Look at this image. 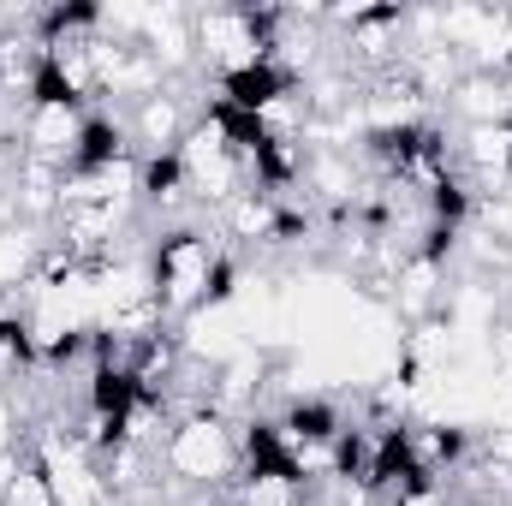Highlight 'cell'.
Listing matches in <instances>:
<instances>
[{
	"instance_id": "9a60e30c",
	"label": "cell",
	"mask_w": 512,
	"mask_h": 506,
	"mask_svg": "<svg viewBox=\"0 0 512 506\" xmlns=\"http://www.w3.org/2000/svg\"><path fill=\"white\" fill-rule=\"evenodd\" d=\"M233 280H239V268L233 262H203V298H233Z\"/></svg>"
},
{
	"instance_id": "4fadbf2b",
	"label": "cell",
	"mask_w": 512,
	"mask_h": 506,
	"mask_svg": "<svg viewBox=\"0 0 512 506\" xmlns=\"http://www.w3.org/2000/svg\"><path fill=\"white\" fill-rule=\"evenodd\" d=\"M465 447H471V435H465V429H453V423H441V429L429 435V459H435V465H459V459H465Z\"/></svg>"
},
{
	"instance_id": "8992f818",
	"label": "cell",
	"mask_w": 512,
	"mask_h": 506,
	"mask_svg": "<svg viewBox=\"0 0 512 506\" xmlns=\"http://www.w3.org/2000/svg\"><path fill=\"white\" fill-rule=\"evenodd\" d=\"M120 149H126V137H120L114 120H84L78 149H72V173H102V167L120 161Z\"/></svg>"
},
{
	"instance_id": "9c48e42d",
	"label": "cell",
	"mask_w": 512,
	"mask_h": 506,
	"mask_svg": "<svg viewBox=\"0 0 512 506\" xmlns=\"http://www.w3.org/2000/svg\"><path fill=\"white\" fill-rule=\"evenodd\" d=\"M251 167L256 179L268 185V191H280V185H292V173H298V161H292V149H286V137H262L251 149Z\"/></svg>"
},
{
	"instance_id": "277c9868",
	"label": "cell",
	"mask_w": 512,
	"mask_h": 506,
	"mask_svg": "<svg viewBox=\"0 0 512 506\" xmlns=\"http://www.w3.org/2000/svg\"><path fill=\"white\" fill-rule=\"evenodd\" d=\"M30 102L36 108H78V78H72V66H66V54L60 48H42L36 54V66H30Z\"/></svg>"
},
{
	"instance_id": "7a4b0ae2",
	"label": "cell",
	"mask_w": 512,
	"mask_h": 506,
	"mask_svg": "<svg viewBox=\"0 0 512 506\" xmlns=\"http://www.w3.org/2000/svg\"><path fill=\"white\" fill-rule=\"evenodd\" d=\"M245 477H256V483H304V459L292 453L280 423H251L245 429Z\"/></svg>"
},
{
	"instance_id": "ba28073f",
	"label": "cell",
	"mask_w": 512,
	"mask_h": 506,
	"mask_svg": "<svg viewBox=\"0 0 512 506\" xmlns=\"http://www.w3.org/2000/svg\"><path fill=\"white\" fill-rule=\"evenodd\" d=\"M179 185H185V155L179 149H155L149 161H143V197H179Z\"/></svg>"
},
{
	"instance_id": "5b68a950",
	"label": "cell",
	"mask_w": 512,
	"mask_h": 506,
	"mask_svg": "<svg viewBox=\"0 0 512 506\" xmlns=\"http://www.w3.org/2000/svg\"><path fill=\"white\" fill-rule=\"evenodd\" d=\"M286 441H310V447H334V435L346 429L340 423V411L328 405V399H292V411H286Z\"/></svg>"
},
{
	"instance_id": "5bb4252c",
	"label": "cell",
	"mask_w": 512,
	"mask_h": 506,
	"mask_svg": "<svg viewBox=\"0 0 512 506\" xmlns=\"http://www.w3.org/2000/svg\"><path fill=\"white\" fill-rule=\"evenodd\" d=\"M453 245H459V227H441V221H429V233H423L417 256H423V262H447V256H453Z\"/></svg>"
},
{
	"instance_id": "30bf717a",
	"label": "cell",
	"mask_w": 512,
	"mask_h": 506,
	"mask_svg": "<svg viewBox=\"0 0 512 506\" xmlns=\"http://www.w3.org/2000/svg\"><path fill=\"white\" fill-rule=\"evenodd\" d=\"M429 215H435L441 227H459V221L471 215V191H465L459 179H447V173H435V185H429Z\"/></svg>"
},
{
	"instance_id": "2e32d148",
	"label": "cell",
	"mask_w": 512,
	"mask_h": 506,
	"mask_svg": "<svg viewBox=\"0 0 512 506\" xmlns=\"http://www.w3.org/2000/svg\"><path fill=\"white\" fill-rule=\"evenodd\" d=\"M78 352H84V334H60V340L48 346V358H54V364H66V358H78Z\"/></svg>"
},
{
	"instance_id": "3957f363",
	"label": "cell",
	"mask_w": 512,
	"mask_h": 506,
	"mask_svg": "<svg viewBox=\"0 0 512 506\" xmlns=\"http://www.w3.org/2000/svg\"><path fill=\"white\" fill-rule=\"evenodd\" d=\"M370 155L382 161V167H393V173H411V167H423V161H435L441 155V143H435V131L429 126H382L370 131Z\"/></svg>"
},
{
	"instance_id": "8fae6325",
	"label": "cell",
	"mask_w": 512,
	"mask_h": 506,
	"mask_svg": "<svg viewBox=\"0 0 512 506\" xmlns=\"http://www.w3.org/2000/svg\"><path fill=\"white\" fill-rule=\"evenodd\" d=\"M334 465H340V477H364L370 471V435L364 429H340L334 435Z\"/></svg>"
},
{
	"instance_id": "52a82bcc",
	"label": "cell",
	"mask_w": 512,
	"mask_h": 506,
	"mask_svg": "<svg viewBox=\"0 0 512 506\" xmlns=\"http://www.w3.org/2000/svg\"><path fill=\"white\" fill-rule=\"evenodd\" d=\"M209 126L221 131V137H227L233 149H245V155H251L262 137H274L262 114H245V108H233V102H209Z\"/></svg>"
},
{
	"instance_id": "6da1fadb",
	"label": "cell",
	"mask_w": 512,
	"mask_h": 506,
	"mask_svg": "<svg viewBox=\"0 0 512 506\" xmlns=\"http://www.w3.org/2000/svg\"><path fill=\"white\" fill-rule=\"evenodd\" d=\"M286 90H292V72L274 66L268 54H251V60H239V66L221 72V102H233L245 114H268Z\"/></svg>"
},
{
	"instance_id": "e0dca14e",
	"label": "cell",
	"mask_w": 512,
	"mask_h": 506,
	"mask_svg": "<svg viewBox=\"0 0 512 506\" xmlns=\"http://www.w3.org/2000/svg\"><path fill=\"white\" fill-rule=\"evenodd\" d=\"M507 161H512V120H507Z\"/></svg>"
},
{
	"instance_id": "7c38bea8",
	"label": "cell",
	"mask_w": 512,
	"mask_h": 506,
	"mask_svg": "<svg viewBox=\"0 0 512 506\" xmlns=\"http://www.w3.org/2000/svg\"><path fill=\"white\" fill-rule=\"evenodd\" d=\"M96 18H102V6H90V0H78V6H54V12H42V36L60 42L66 30H84V24H96Z\"/></svg>"
}]
</instances>
